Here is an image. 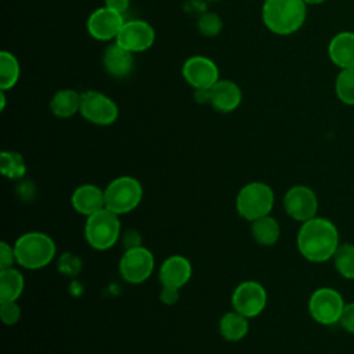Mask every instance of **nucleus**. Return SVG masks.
Masks as SVG:
<instances>
[{"label":"nucleus","instance_id":"nucleus-30","mask_svg":"<svg viewBox=\"0 0 354 354\" xmlns=\"http://www.w3.org/2000/svg\"><path fill=\"white\" fill-rule=\"evenodd\" d=\"M0 317L4 324L14 325L21 318V308L15 301H6L0 306Z\"/></svg>","mask_w":354,"mask_h":354},{"label":"nucleus","instance_id":"nucleus-9","mask_svg":"<svg viewBox=\"0 0 354 354\" xmlns=\"http://www.w3.org/2000/svg\"><path fill=\"white\" fill-rule=\"evenodd\" d=\"M153 270V256L144 246L127 249L120 259L119 272L129 283H141Z\"/></svg>","mask_w":354,"mask_h":354},{"label":"nucleus","instance_id":"nucleus-35","mask_svg":"<svg viewBox=\"0 0 354 354\" xmlns=\"http://www.w3.org/2000/svg\"><path fill=\"white\" fill-rule=\"evenodd\" d=\"M104 6L123 14L130 6V0H105Z\"/></svg>","mask_w":354,"mask_h":354},{"label":"nucleus","instance_id":"nucleus-8","mask_svg":"<svg viewBox=\"0 0 354 354\" xmlns=\"http://www.w3.org/2000/svg\"><path fill=\"white\" fill-rule=\"evenodd\" d=\"M79 112L86 120L98 126L112 124L119 115V109L115 101L95 90H87L82 93Z\"/></svg>","mask_w":354,"mask_h":354},{"label":"nucleus","instance_id":"nucleus-18","mask_svg":"<svg viewBox=\"0 0 354 354\" xmlns=\"http://www.w3.org/2000/svg\"><path fill=\"white\" fill-rule=\"evenodd\" d=\"M191 263L183 256H170L159 268V281L162 285L181 288L191 278Z\"/></svg>","mask_w":354,"mask_h":354},{"label":"nucleus","instance_id":"nucleus-20","mask_svg":"<svg viewBox=\"0 0 354 354\" xmlns=\"http://www.w3.org/2000/svg\"><path fill=\"white\" fill-rule=\"evenodd\" d=\"M80 97L82 93H77L73 88H64L57 91L51 101L50 109L57 118H71L80 109Z\"/></svg>","mask_w":354,"mask_h":354},{"label":"nucleus","instance_id":"nucleus-27","mask_svg":"<svg viewBox=\"0 0 354 354\" xmlns=\"http://www.w3.org/2000/svg\"><path fill=\"white\" fill-rule=\"evenodd\" d=\"M0 169H1L3 176H6L7 178H12V180L21 178L26 171V166H25L22 155L18 152H12V151L1 152Z\"/></svg>","mask_w":354,"mask_h":354},{"label":"nucleus","instance_id":"nucleus-19","mask_svg":"<svg viewBox=\"0 0 354 354\" xmlns=\"http://www.w3.org/2000/svg\"><path fill=\"white\" fill-rule=\"evenodd\" d=\"M72 206L76 212L87 217L105 207L104 191L93 184H84L72 194Z\"/></svg>","mask_w":354,"mask_h":354},{"label":"nucleus","instance_id":"nucleus-10","mask_svg":"<svg viewBox=\"0 0 354 354\" xmlns=\"http://www.w3.org/2000/svg\"><path fill=\"white\" fill-rule=\"evenodd\" d=\"M285 212L297 221H307L317 216L318 199L315 192L306 185H295L283 196Z\"/></svg>","mask_w":354,"mask_h":354},{"label":"nucleus","instance_id":"nucleus-13","mask_svg":"<svg viewBox=\"0 0 354 354\" xmlns=\"http://www.w3.org/2000/svg\"><path fill=\"white\" fill-rule=\"evenodd\" d=\"M181 73L184 80L195 90L210 88L220 80L217 65L203 55H194L188 58L183 65Z\"/></svg>","mask_w":354,"mask_h":354},{"label":"nucleus","instance_id":"nucleus-2","mask_svg":"<svg viewBox=\"0 0 354 354\" xmlns=\"http://www.w3.org/2000/svg\"><path fill=\"white\" fill-rule=\"evenodd\" d=\"M307 17L303 0H266L261 8L263 24L275 35L286 36L297 32Z\"/></svg>","mask_w":354,"mask_h":354},{"label":"nucleus","instance_id":"nucleus-16","mask_svg":"<svg viewBox=\"0 0 354 354\" xmlns=\"http://www.w3.org/2000/svg\"><path fill=\"white\" fill-rule=\"evenodd\" d=\"M102 65L105 72L112 77H126L134 68L133 53L120 47L118 43L108 46L102 54Z\"/></svg>","mask_w":354,"mask_h":354},{"label":"nucleus","instance_id":"nucleus-5","mask_svg":"<svg viewBox=\"0 0 354 354\" xmlns=\"http://www.w3.org/2000/svg\"><path fill=\"white\" fill-rule=\"evenodd\" d=\"M272 205L274 192L264 183H249L239 191L236 196V210L249 221L268 216Z\"/></svg>","mask_w":354,"mask_h":354},{"label":"nucleus","instance_id":"nucleus-22","mask_svg":"<svg viewBox=\"0 0 354 354\" xmlns=\"http://www.w3.org/2000/svg\"><path fill=\"white\" fill-rule=\"evenodd\" d=\"M220 333L225 340L238 342L248 333V318L236 311L224 314L220 321Z\"/></svg>","mask_w":354,"mask_h":354},{"label":"nucleus","instance_id":"nucleus-14","mask_svg":"<svg viewBox=\"0 0 354 354\" xmlns=\"http://www.w3.org/2000/svg\"><path fill=\"white\" fill-rule=\"evenodd\" d=\"M123 24V14L104 6L90 14L87 19V32L95 40L108 41L118 37Z\"/></svg>","mask_w":354,"mask_h":354},{"label":"nucleus","instance_id":"nucleus-6","mask_svg":"<svg viewBox=\"0 0 354 354\" xmlns=\"http://www.w3.org/2000/svg\"><path fill=\"white\" fill-rule=\"evenodd\" d=\"M104 196L105 207L119 216L137 207L142 198V187L133 177H119L109 183Z\"/></svg>","mask_w":354,"mask_h":354},{"label":"nucleus","instance_id":"nucleus-17","mask_svg":"<svg viewBox=\"0 0 354 354\" xmlns=\"http://www.w3.org/2000/svg\"><path fill=\"white\" fill-rule=\"evenodd\" d=\"M328 55L340 69L354 68V32L336 33L328 44Z\"/></svg>","mask_w":354,"mask_h":354},{"label":"nucleus","instance_id":"nucleus-28","mask_svg":"<svg viewBox=\"0 0 354 354\" xmlns=\"http://www.w3.org/2000/svg\"><path fill=\"white\" fill-rule=\"evenodd\" d=\"M198 29L203 36L213 37L223 29V21L214 12H203L198 19Z\"/></svg>","mask_w":354,"mask_h":354},{"label":"nucleus","instance_id":"nucleus-15","mask_svg":"<svg viewBox=\"0 0 354 354\" xmlns=\"http://www.w3.org/2000/svg\"><path fill=\"white\" fill-rule=\"evenodd\" d=\"M209 95V104L223 113L235 111L242 101V91L239 86L227 79H220L213 87H210Z\"/></svg>","mask_w":354,"mask_h":354},{"label":"nucleus","instance_id":"nucleus-34","mask_svg":"<svg viewBox=\"0 0 354 354\" xmlns=\"http://www.w3.org/2000/svg\"><path fill=\"white\" fill-rule=\"evenodd\" d=\"M123 245L127 249H134L141 246V236L138 234V231L136 230H129L123 234Z\"/></svg>","mask_w":354,"mask_h":354},{"label":"nucleus","instance_id":"nucleus-7","mask_svg":"<svg viewBox=\"0 0 354 354\" xmlns=\"http://www.w3.org/2000/svg\"><path fill=\"white\" fill-rule=\"evenodd\" d=\"M344 306L343 296L333 288H319L308 300L310 315L321 325L339 324Z\"/></svg>","mask_w":354,"mask_h":354},{"label":"nucleus","instance_id":"nucleus-29","mask_svg":"<svg viewBox=\"0 0 354 354\" xmlns=\"http://www.w3.org/2000/svg\"><path fill=\"white\" fill-rule=\"evenodd\" d=\"M82 268V261L79 257L72 256L71 253H65L61 256L58 261V270L64 275H76Z\"/></svg>","mask_w":354,"mask_h":354},{"label":"nucleus","instance_id":"nucleus-12","mask_svg":"<svg viewBox=\"0 0 354 354\" xmlns=\"http://www.w3.org/2000/svg\"><path fill=\"white\" fill-rule=\"evenodd\" d=\"M266 303V289L254 281H246L239 283L232 293V306L235 311L246 318L259 315L264 310Z\"/></svg>","mask_w":354,"mask_h":354},{"label":"nucleus","instance_id":"nucleus-32","mask_svg":"<svg viewBox=\"0 0 354 354\" xmlns=\"http://www.w3.org/2000/svg\"><path fill=\"white\" fill-rule=\"evenodd\" d=\"M15 253L14 248H11L8 243L1 242L0 243V271L11 268L12 263L15 261Z\"/></svg>","mask_w":354,"mask_h":354},{"label":"nucleus","instance_id":"nucleus-26","mask_svg":"<svg viewBox=\"0 0 354 354\" xmlns=\"http://www.w3.org/2000/svg\"><path fill=\"white\" fill-rule=\"evenodd\" d=\"M335 93L346 105H354V68L340 69L335 82Z\"/></svg>","mask_w":354,"mask_h":354},{"label":"nucleus","instance_id":"nucleus-25","mask_svg":"<svg viewBox=\"0 0 354 354\" xmlns=\"http://www.w3.org/2000/svg\"><path fill=\"white\" fill-rule=\"evenodd\" d=\"M336 271L346 279H354V245H339L332 257Z\"/></svg>","mask_w":354,"mask_h":354},{"label":"nucleus","instance_id":"nucleus-1","mask_svg":"<svg viewBox=\"0 0 354 354\" xmlns=\"http://www.w3.org/2000/svg\"><path fill=\"white\" fill-rule=\"evenodd\" d=\"M336 225L324 217H314L303 223L297 232V249L313 263H324L333 257L339 248Z\"/></svg>","mask_w":354,"mask_h":354},{"label":"nucleus","instance_id":"nucleus-21","mask_svg":"<svg viewBox=\"0 0 354 354\" xmlns=\"http://www.w3.org/2000/svg\"><path fill=\"white\" fill-rule=\"evenodd\" d=\"M24 290V277L18 270L0 271V303L15 301Z\"/></svg>","mask_w":354,"mask_h":354},{"label":"nucleus","instance_id":"nucleus-31","mask_svg":"<svg viewBox=\"0 0 354 354\" xmlns=\"http://www.w3.org/2000/svg\"><path fill=\"white\" fill-rule=\"evenodd\" d=\"M339 325L343 330L354 333V301L347 303L343 308V313L339 319Z\"/></svg>","mask_w":354,"mask_h":354},{"label":"nucleus","instance_id":"nucleus-3","mask_svg":"<svg viewBox=\"0 0 354 354\" xmlns=\"http://www.w3.org/2000/svg\"><path fill=\"white\" fill-rule=\"evenodd\" d=\"M14 253L18 264L29 270H37L54 259L55 243L46 234L28 232L17 239Z\"/></svg>","mask_w":354,"mask_h":354},{"label":"nucleus","instance_id":"nucleus-23","mask_svg":"<svg viewBox=\"0 0 354 354\" xmlns=\"http://www.w3.org/2000/svg\"><path fill=\"white\" fill-rule=\"evenodd\" d=\"M252 236L263 246L274 245L279 238V224L270 216L260 217L252 224Z\"/></svg>","mask_w":354,"mask_h":354},{"label":"nucleus","instance_id":"nucleus-4","mask_svg":"<svg viewBox=\"0 0 354 354\" xmlns=\"http://www.w3.org/2000/svg\"><path fill=\"white\" fill-rule=\"evenodd\" d=\"M120 234V221L116 213L106 207L95 212L87 217L84 227V236L88 245L97 250H106L112 248Z\"/></svg>","mask_w":354,"mask_h":354},{"label":"nucleus","instance_id":"nucleus-11","mask_svg":"<svg viewBox=\"0 0 354 354\" xmlns=\"http://www.w3.org/2000/svg\"><path fill=\"white\" fill-rule=\"evenodd\" d=\"M115 43L133 54L145 51L155 43V29L142 19L124 21Z\"/></svg>","mask_w":354,"mask_h":354},{"label":"nucleus","instance_id":"nucleus-36","mask_svg":"<svg viewBox=\"0 0 354 354\" xmlns=\"http://www.w3.org/2000/svg\"><path fill=\"white\" fill-rule=\"evenodd\" d=\"M307 6H317V4H322V3H325V1H328V0H303Z\"/></svg>","mask_w":354,"mask_h":354},{"label":"nucleus","instance_id":"nucleus-33","mask_svg":"<svg viewBox=\"0 0 354 354\" xmlns=\"http://www.w3.org/2000/svg\"><path fill=\"white\" fill-rule=\"evenodd\" d=\"M159 297H160V300H162L163 304L171 306V304H174V303L178 300V288L162 285Z\"/></svg>","mask_w":354,"mask_h":354},{"label":"nucleus","instance_id":"nucleus-24","mask_svg":"<svg viewBox=\"0 0 354 354\" xmlns=\"http://www.w3.org/2000/svg\"><path fill=\"white\" fill-rule=\"evenodd\" d=\"M21 68L14 54L8 51L0 53V90L7 91L12 88L19 79Z\"/></svg>","mask_w":354,"mask_h":354}]
</instances>
